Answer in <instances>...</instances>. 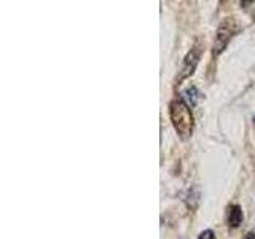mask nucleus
Returning <instances> with one entry per match:
<instances>
[{"instance_id": "obj_1", "label": "nucleus", "mask_w": 255, "mask_h": 239, "mask_svg": "<svg viewBox=\"0 0 255 239\" xmlns=\"http://www.w3.org/2000/svg\"><path fill=\"white\" fill-rule=\"evenodd\" d=\"M169 115L174 129L180 135V139H190L193 134V114L188 104L182 98H175L169 104Z\"/></svg>"}, {"instance_id": "obj_2", "label": "nucleus", "mask_w": 255, "mask_h": 239, "mask_svg": "<svg viewBox=\"0 0 255 239\" xmlns=\"http://www.w3.org/2000/svg\"><path fill=\"white\" fill-rule=\"evenodd\" d=\"M238 32V24L233 18H227L225 21L220 22V26L217 29V35H215V42H214V56L220 54L223 50L227 48L228 42L235 37Z\"/></svg>"}, {"instance_id": "obj_3", "label": "nucleus", "mask_w": 255, "mask_h": 239, "mask_svg": "<svg viewBox=\"0 0 255 239\" xmlns=\"http://www.w3.org/2000/svg\"><path fill=\"white\" fill-rule=\"evenodd\" d=\"M199 54H201V51H199V46H195L193 50L187 54L185 62H183V66H182V72L179 75V82L183 78H187L188 75H191L195 72V69L198 66V61H199Z\"/></svg>"}, {"instance_id": "obj_4", "label": "nucleus", "mask_w": 255, "mask_h": 239, "mask_svg": "<svg viewBox=\"0 0 255 239\" xmlns=\"http://www.w3.org/2000/svg\"><path fill=\"white\" fill-rule=\"evenodd\" d=\"M227 222L230 227H238L243 222V211L238 204H231L227 212Z\"/></svg>"}, {"instance_id": "obj_5", "label": "nucleus", "mask_w": 255, "mask_h": 239, "mask_svg": "<svg viewBox=\"0 0 255 239\" xmlns=\"http://www.w3.org/2000/svg\"><path fill=\"white\" fill-rule=\"evenodd\" d=\"M198 239H217L215 238V233L212 230H204L201 235H199V238Z\"/></svg>"}, {"instance_id": "obj_6", "label": "nucleus", "mask_w": 255, "mask_h": 239, "mask_svg": "<svg viewBox=\"0 0 255 239\" xmlns=\"http://www.w3.org/2000/svg\"><path fill=\"white\" fill-rule=\"evenodd\" d=\"M185 94H188V98L191 99V106H195V102H196V88H188V90L185 91Z\"/></svg>"}, {"instance_id": "obj_7", "label": "nucleus", "mask_w": 255, "mask_h": 239, "mask_svg": "<svg viewBox=\"0 0 255 239\" xmlns=\"http://www.w3.org/2000/svg\"><path fill=\"white\" fill-rule=\"evenodd\" d=\"M244 239H255V233H252V231H249L246 236H244Z\"/></svg>"}]
</instances>
